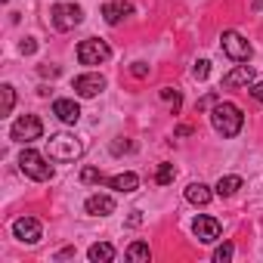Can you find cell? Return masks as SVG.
I'll return each mask as SVG.
<instances>
[{
    "label": "cell",
    "instance_id": "ffe728a7",
    "mask_svg": "<svg viewBox=\"0 0 263 263\" xmlns=\"http://www.w3.org/2000/svg\"><path fill=\"white\" fill-rule=\"evenodd\" d=\"M0 96H4L0 115H10V111H13V105H16V87H13V84H4V87H0Z\"/></svg>",
    "mask_w": 263,
    "mask_h": 263
},
{
    "label": "cell",
    "instance_id": "3957f363",
    "mask_svg": "<svg viewBox=\"0 0 263 263\" xmlns=\"http://www.w3.org/2000/svg\"><path fill=\"white\" fill-rule=\"evenodd\" d=\"M19 167H22V174H25L28 180H37V183L53 180V164H50L41 152H34V149H22V155H19Z\"/></svg>",
    "mask_w": 263,
    "mask_h": 263
},
{
    "label": "cell",
    "instance_id": "8992f818",
    "mask_svg": "<svg viewBox=\"0 0 263 263\" xmlns=\"http://www.w3.org/2000/svg\"><path fill=\"white\" fill-rule=\"evenodd\" d=\"M50 22H53L56 31H71L84 22V10L78 4H56L50 10Z\"/></svg>",
    "mask_w": 263,
    "mask_h": 263
},
{
    "label": "cell",
    "instance_id": "d4e9b609",
    "mask_svg": "<svg viewBox=\"0 0 263 263\" xmlns=\"http://www.w3.org/2000/svg\"><path fill=\"white\" fill-rule=\"evenodd\" d=\"M208 74H211V62H208V59H198L195 68H192V78H195V81H204Z\"/></svg>",
    "mask_w": 263,
    "mask_h": 263
},
{
    "label": "cell",
    "instance_id": "603a6c76",
    "mask_svg": "<svg viewBox=\"0 0 263 263\" xmlns=\"http://www.w3.org/2000/svg\"><path fill=\"white\" fill-rule=\"evenodd\" d=\"M232 254H235V245H232V241H223V245L214 251V260H217V263H229Z\"/></svg>",
    "mask_w": 263,
    "mask_h": 263
},
{
    "label": "cell",
    "instance_id": "d6a6232c",
    "mask_svg": "<svg viewBox=\"0 0 263 263\" xmlns=\"http://www.w3.org/2000/svg\"><path fill=\"white\" fill-rule=\"evenodd\" d=\"M143 223V217H140V211H134V217H130V226H140Z\"/></svg>",
    "mask_w": 263,
    "mask_h": 263
},
{
    "label": "cell",
    "instance_id": "44dd1931",
    "mask_svg": "<svg viewBox=\"0 0 263 263\" xmlns=\"http://www.w3.org/2000/svg\"><path fill=\"white\" fill-rule=\"evenodd\" d=\"M161 99L171 105V111H174V115H177V111H180V105H183V96H180V90H174V87H164V90H161Z\"/></svg>",
    "mask_w": 263,
    "mask_h": 263
},
{
    "label": "cell",
    "instance_id": "4316f807",
    "mask_svg": "<svg viewBox=\"0 0 263 263\" xmlns=\"http://www.w3.org/2000/svg\"><path fill=\"white\" fill-rule=\"evenodd\" d=\"M130 71H134V78H149V65L146 62H134V68H130Z\"/></svg>",
    "mask_w": 263,
    "mask_h": 263
},
{
    "label": "cell",
    "instance_id": "8fae6325",
    "mask_svg": "<svg viewBox=\"0 0 263 263\" xmlns=\"http://www.w3.org/2000/svg\"><path fill=\"white\" fill-rule=\"evenodd\" d=\"M130 13H134V4H127V0H108V4H102V19L108 25H118Z\"/></svg>",
    "mask_w": 263,
    "mask_h": 263
},
{
    "label": "cell",
    "instance_id": "1f68e13d",
    "mask_svg": "<svg viewBox=\"0 0 263 263\" xmlns=\"http://www.w3.org/2000/svg\"><path fill=\"white\" fill-rule=\"evenodd\" d=\"M65 257H74V248H65V251L56 254V260H65Z\"/></svg>",
    "mask_w": 263,
    "mask_h": 263
},
{
    "label": "cell",
    "instance_id": "cb8c5ba5",
    "mask_svg": "<svg viewBox=\"0 0 263 263\" xmlns=\"http://www.w3.org/2000/svg\"><path fill=\"white\" fill-rule=\"evenodd\" d=\"M81 183H87V186H90V183H105V177H102L96 167H84V171H81Z\"/></svg>",
    "mask_w": 263,
    "mask_h": 263
},
{
    "label": "cell",
    "instance_id": "7402d4cb",
    "mask_svg": "<svg viewBox=\"0 0 263 263\" xmlns=\"http://www.w3.org/2000/svg\"><path fill=\"white\" fill-rule=\"evenodd\" d=\"M174 177H177V167L174 164H158V174H155V183L158 186H167V183H174Z\"/></svg>",
    "mask_w": 263,
    "mask_h": 263
},
{
    "label": "cell",
    "instance_id": "7c38bea8",
    "mask_svg": "<svg viewBox=\"0 0 263 263\" xmlns=\"http://www.w3.org/2000/svg\"><path fill=\"white\" fill-rule=\"evenodd\" d=\"M53 115L62 121V124H78L81 121V105L74 99H56L53 102Z\"/></svg>",
    "mask_w": 263,
    "mask_h": 263
},
{
    "label": "cell",
    "instance_id": "ba28073f",
    "mask_svg": "<svg viewBox=\"0 0 263 263\" xmlns=\"http://www.w3.org/2000/svg\"><path fill=\"white\" fill-rule=\"evenodd\" d=\"M13 235H16L22 245H37L41 235H44V226H41V220H34V217H19V220L13 223Z\"/></svg>",
    "mask_w": 263,
    "mask_h": 263
},
{
    "label": "cell",
    "instance_id": "6da1fadb",
    "mask_svg": "<svg viewBox=\"0 0 263 263\" xmlns=\"http://www.w3.org/2000/svg\"><path fill=\"white\" fill-rule=\"evenodd\" d=\"M211 124H214V130L220 137H226V140H232V137H238L241 134V127H245V115H241V108L235 105V102H217L214 108H211Z\"/></svg>",
    "mask_w": 263,
    "mask_h": 263
},
{
    "label": "cell",
    "instance_id": "f1b7e54d",
    "mask_svg": "<svg viewBox=\"0 0 263 263\" xmlns=\"http://www.w3.org/2000/svg\"><path fill=\"white\" fill-rule=\"evenodd\" d=\"M251 96H254L257 102H263V81H257V84H251Z\"/></svg>",
    "mask_w": 263,
    "mask_h": 263
},
{
    "label": "cell",
    "instance_id": "9c48e42d",
    "mask_svg": "<svg viewBox=\"0 0 263 263\" xmlns=\"http://www.w3.org/2000/svg\"><path fill=\"white\" fill-rule=\"evenodd\" d=\"M105 90V78L99 71H87V74H78L74 78V93L84 96V99H93Z\"/></svg>",
    "mask_w": 263,
    "mask_h": 263
},
{
    "label": "cell",
    "instance_id": "30bf717a",
    "mask_svg": "<svg viewBox=\"0 0 263 263\" xmlns=\"http://www.w3.org/2000/svg\"><path fill=\"white\" fill-rule=\"evenodd\" d=\"M192 232H195V238H198V241L211 245V241H217V238H220V223H217L214 217H195Z\"/></svg>",
    "mask_w": 263,
    "mask_h": 263
},
{
    "label": "cell",
    "instance_id": "484cf974",
    "mask_svg": "<svg viewBox=\"0 0 263 263\" xmlns=\"http://www.w3.org/2000/svg\"><path fill=\"white\" fill-rule=\"evenodd\" d=\"M217 102H220V99H217L214 93H208V96H201V99H198V105H195V108H198V111H204V108H211V105H217Z\"/></svg>",
    "mask_w": 263,
    "mask_h": 263
},
{
    "label": "cell",
    "instance_id": "d6986e66",
    "mask_svg": "<svg viewBox=\"0 0 263 263\" xmlns=\"http://www.w3.org/2000/svg\"><path fill=\"white\" fill-rule=\"evenodd\" d=\"M124 257H127V260H134V263H140V260H146V263H149L152 251H149V245H146V241H134V245L124 251Z\"/></svg>",
    "mask_w": 263,
    "mask_h": 263
},
{
    "label": "cell",
    "instance_id": "7a4b0ae2",
    "mask_svg": "<svg viewBox=\"0 0 263 263\" xmlns=\"http://www.w3.org/2000/svg\"><path fill=\"white\" fill-rule=\"evenodd\" d=\"M47 155H50V161L68 164V161H78L84 155V143L71 134H53L47 140Z\"/></svg>",
    "mask_w": 263,
    "mask_h": 263
},
{
    "label": "cell",
    "instance_id": "e0dca14e",
    "mask_svg": "<svg viewBox=\"0 0 263 263\" xmlns=\"http://www.w3.org/2000/svg\"><path fill=\"white\" fill-rule=\"evenodd\" d=\"M241 186H245V180H241L238 174H229V177H220V180H217L214 192H217L220 198H232V195H235V192H238Z\"/></svg>",
    "mask_w": 263,
    "mask_h": 263
},
{
    "label": "cell",
    "instance_id": "ac0fdd59",
    "mask_svg": "<svg viewBox=\"0 0 263 263\" xmlns=\"http://www.w3.org/2000/svg\"><path fill=\"white\" fill-rule=\"evenodd\" d=\"M87 257H90L93 263H108V260H115V248H111L108 241H96V245L87 248Z\"/></svg>",
    "mask_w": 263,
    "mask_h": 263
},
{
    "label": "cell",
    "instance_id": "52a82bcc",
    "mask_svg": "<svg viewBox=\"0 0 263 263\" xmlns=\"http://www.w3.org/2000/svg\"><path fill=\"white\" fill-rule=\"evenodd\" d=\"M220 50H223L232 62H248V59L254 56V47H251L238 31H232V28L220 34Z\"/></svg>",
    "mask_w": 263,
    "mask_h": 263
},
{
    "label": "cell",
    "instance_id": "83f0119b",
    "mask_svg": "<svg viewBox=\"0 0 263 263\" xmlns=\"http://www.w3.org/2000/svg\"><path fill=\"white\" fill-rule=\"evenodd\" d=\"M34 50H37V41H34V37H25V41H22V53H25V56H31Z\"/></svg>",
    "mask_w": 263,
    "mask_h": 263
},
{
    "label": "cell",
    "instance_id": "e575fe53",
    "mask_svg": "<svg viewBox=\"0 0 263 263\" xmlns=\"http://www.w3.org/2000/svg\"><path fill=\"white\" fill-rule=\"evenodd\" d=\"M4 4H7V0H4Z\"/></svg>",
    "mask_w": 263,
    "mask_h": 263
},
{
    "label": "cell",
    "instance_id": "5bb4252c",
    "mask_svg": "<svg viewBox=\"0 0 263 263\" xmlns=\"http://www.w3.org/2000/svg\"><path fill=\"white\" fill-rule=\"evenodd\" d=\"M254 84V68L251 65H238V68H232L229 74H223V87H229V90H235V87H251Z\"/></svg>",
    "mask_w": 263,
    "mask_h": 263
},
{
    "label": "cell",
    "instance_id": "9a60e30c",
    "mask_svg": "<svg viewBox=\"0 0 263 263\" xmlns=\"http://www.w3.org/2000/svg\"><path fill=\"white\" fill-rule=\"evenodd\" d=\"M105 186L108 189H115V192H137L140 189V177L137 174H115V177H108L105 180Z\"/></svg>",
    "mask_w": 263,
    "mask_h": 263
},
{
    "label": "cell",
    "instance_id": "f546056e",
    "mask_svg": "<svg viewBox=\"0 0 263 263\" xmlns=\"http://www.w3.org/2000/svg\"><path fill=\"white\" fill-rule=\"evenodd\" d=\"M134 149V143H111V152L115 155H121V152H130Z\"/></svg>",
    "mask_w": 263,
    "mask_h": 263
},
{
    "label": "cell",
    "instance_id": "4dcf8cb0",
    "mask_svg": "<svg viewBox=\"0 0 263 263\" xmlns=\"http://www.w3.org/2000/svg\"><path fill=\"white\" fill-rule=\"evenodd\" d=\"M189 134H192L189 124H180V127H177V137H189Z\"/></svg>",
    "mask_w": 263,
    "mask_h": 263
},
{
    "label": "cell",
    "instance_id": "836d02e7",
    "mask_svg": "<svg viewBox=\"0 0 263 263\" xmlns=\"http://www.w3.org/2000/svg\"><path fill=\"white\" fill-rule=\"evenodd\" d=\"M263 7V0H254V10H260Z\"/></svg>",
    "mask_w": 263,
    "mask_h": 263
},
{
    "label": "cell",
    "instance_id": "5b68a950",
    "mask_svg": "<svg viewBox=\"0 0 263 263\" xmlns=\"http://www.w3.org/2000/svg\"><path fill=\"white\" fill-rule=\"evenodd\" d=\"M111 59V47L99 37H87L78 44V62L81 65H102Z\"/></svg>",
    "mask_w": 263,
    "mask_h": 263
},
{
    "label": "cell",
    "instance_id": "4fadbf2b",
    "mask_svg": "<svg viewBox=\"0 0 263 263\" xmlns=\"http://www.w3.org/2000/svg\"><path fill=\"white\" fill-rule=\"evenodd\" d=\"M84 211L90 217H108V214H115V198L111 195H90L84 201Z\"/></svg>",
    "mask_w": 263,
    "mask_h": 263
},
{
    "label": "cell",
    "instance_id": "2e32d148",
    "mask_svg": "<svg viewBox=\"0 0 263 263\" xmlns=\"http://www.w3.org/2000/svg\"><path fill=\"white\" fill-rule=\"evenodd\" d=\"M211 198H214L211 186H204V183H189V186H186V201H189V204L204 208V204H211Z\"/></svg>",
    "mask_w": 263,
    "mask_h": 263
},
{
    "label": "cell",
    "instance_id": "277c9868",
    "mask_svg": "<svg viewBox=\"0 0 263 263\" xmlns=\"http://www.w3.org/2000/svg\"><path fill=\"white\" fill-rule=\"evenodd\" d=\"M10 137H13L16 143L28 146V143H34V140H41V137H44V124H41V118H37V115H22V118H16V121H13Z\"/></svg>",
    "mask_w": 263,
    "mask_h": 263
}]
</instances>
